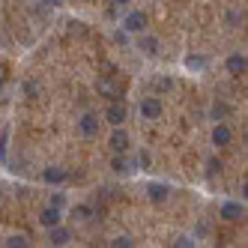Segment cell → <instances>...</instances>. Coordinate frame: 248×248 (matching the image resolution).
<instances>
[{
  "instance_id": "obj_26",
  "label": "cell",
  "mask_w": 248,
  "mask_h": 248,
  "mask_svg": "<svg viewBox=\"0 0 248 248\" xmlns=\"http://www.w3.org/2000/svg\"><path fill=\"white\" fill-rule=\"evenodd\" d=\"M135 162H138V170H147V168H150V162H153V158H150V153H147V150H140V153H138V158H135Z\"/></svg>"
},
{
  "instance_id": "obj_28",
  "label": "cell",
  "mask_w": 248,
  "mask_h": 248,
  "mask_svg": "<svg viewBox=\"0 0 248 248\" xmlns=\"http://www.w3.org/2000/svg\"><path fill=\"white\" fill-rule=\"evenodd\" d=\"M51 206H57V209H66V194H51Z\"/></svg>"
},
{
  "instance_id": "obj_8",
  "label": "cell",
  "mask_w": 248,
  "mask_h": 248,
  "mask_svg": "<svg viewBox=\"0 0 248 248\" xmlns=\"http://www.w3.org/2000/svg\"><path fill=\"white\" fill-rule=\"evenodd\" d=\"M111 170H114L117 176H129V173L138 170V162H135L129 153H114V155H111Z\"/></svg>"
},
{
  "instance_id": "obj_15",
  "label": "cell",
  "mask_w": 248,
  "mask_h": 248,
  "mask_svg": "<svg viewBox=\"0 0 248 248\" xmlns=\"http://www.w3.org/2000/svg\"><path fill=\"white\" fill-rule=\"evenodd\" d=\"M230 111H233V108H230L227 102L216 99V102L209 105V120H212V123H221V120H227V117H230Z\"/></svg>"
},
{
  "instance_id": "obj_27",
  "label": "cell",
  "mask_w": 248,
  "mask_h": 248,
  "mask_svg": "<svg viewBox=\"0 0 248 248\" xmlns=\"http://www.w3.org/2000/svg\"><path fill=\"white\" fill-rule=\"evenodd\" d=\"M6 144H9V129H3V132H0V162L6 158Z\"/></svg>"
},
{
  "instance_id": "obj_6",
  "label": "cell",
  "mask_w": 248,
  "mask_h": 248,
  "mask_svg": "<svg viewBox=\"0 0 248 248\" xmlns=\"http://www.w3.org/2000/svg\"><path fill=\"white\" fill-rule=\"evenodd\" d=\"M99 114H93V111H84L81 117H78V123H75V132L81 135V138H96L99 135Z\"/></svg>"
},
{
  "instance_id": "obj_31",
  "label": "cell",
  "mask_w": 248,
  "mask_h": 248,
  "mask_svg": "<svg viewBox=\"0 0 248 248\" xmlns=\"http://www.w3.org/2000/svg\"><path fill=\"white\" fill-rule=\"evenodd\" d=\"M111 3H114V6H129L132 0H111Z\"/></svg>"
},
{
  "instance_id": "obj_3",
  "label": "cell",
  "mask_w": 248,
  "mask_h": 248,
  "mask_svg": "<svg viewBox=\"0 0 248 248\" xmlns=\"http://www.w3.org/2000/svg\"><path fill=\"white\" fill-rule=\"evenodd\" d=\"M135 48L140 51L144 57H158L162 54V39L155 36V33H138V39H135Z\"/></svg>"
},
{
  "instance_id": "obj_11",
  "label": "cell",
  "mask_w": 248,
  "mask_h": 248,
  "mask_svg": "<svg viewBox=\"0 0 248 248\" xmlns=\"http://www.w3.org/2000/svg\"><path fill=\"white\" fill-rule=\"evenodd\" d=\"M42 183L45 186H66L69 183V170L66 168H57V165L54 168H45L42 170Z\"/></svg>"
},
{
  "instance_id": "obj_17",
  "label": "cell",
  "mask_w": 248,
  "mask_h": 248,
  "mask_svg": "<svg viewBox=\"0 0 248 248\" xmlns=\"http://www.w3.org/2000/svg\"><path fill=\"white\" fill-rule=\"evenodd\" d=\"M0 245L3 248H30V236L27 233H6Z\"/></svg>"
},
{
  "instance_id": "obj_1",
  "label": "cell",
  "mask_w": 248,
  "mask_h": 248,
  "mask_svg": "<svg viewBox=\"0 0 248 248\" xmlns=\"http://www.w3.org/2000/svg\"><path fill=\"white\" fill-rule=\"evenodd\" d=\"M138 111H140V117H144L147 123H155V120H162V114H165V102H162L158 93L144 96V99L138 102Z\"/></svg>"
},
{
  "instance_id": "obj_16",
  "label": "cell",
  "mask_w": 248,
  "mask_h": 248,
  "mask_svg": "<svg viewBox=\"0 0 248 248\" xmlns=\"http://www.w3.org/2000/svg\"><path fill=\"white\" fill-rule=\"evenodd\" d=\"M183 63H186V69H188V72H206L209 57H206V54H188Z\"/></svg>"
},
{
  "instance_id": "obj_19",
  "label": "cell",
  "mask_w": 248,
  "mask_h": 248,
  "mask_svg": "<svg viewBox=\"0 0 248 248\" xmlns=\"http://www.w3.org/2000/svg\"><path fill=\"white\" fill-rule=\"evenodd\" d=\"M93 216H96V209H93L90 203H75V206H72V218H75V221H90Z\"/></svg>"
},
{
  "instance_id": "obj_14",
  "label": "cell",
  "mask_w": 248,
  "mask_h": 248,
  "mask_svg": "<svg viewBox=\"0 0 248 248\" xmlns=\"http://www.w3.org/2000/svg\"><path fill=\"white\" fill-rule=\"evenodd\" d=\"M48 242L51 245H69V242H72V230H69V227H63V224H54V227H48Z\"/></svg>"
},
{
  "instance_id": "obj_24",
  "label": "cell",
  "mask_w": 248,
  "mask_h": 248,
  "mask_svg": "<svg viewBox=\"0 0 248 248\" xmlns=\"http://www.w3.org/2000/svg\"><path fill=\"white\" fill-rule=\"evenodd\" d=\"M206 173H209V176H216V173H221V158H216V155H209V158H206Z\"/></svg>"
},
{
  "instance_id": "obj_12",
  "label": "cell",
  "mask_w": 248,
  "mask_h": 248,
  "mask_svg": "<svg viewBox=\"0 0 248 248\" xmlns=\"http://www.w3.org/2000/svg\"><path fill=\"white\" fill-rule=\"evenodd\" d=\"M170 198V186L168 183H147V201L150 203H165Z\"/></svg>"
},
{
  "instance_id": "obj_13",
  "label": "cell",
  "mask_w": 248,
  "mask_h": 248,
  "mask_svg": "<svg viewBox=\"0 0 248 248\" xmlns=\"http://www.w3.org/2000/svg\"><path fill=\"white\" fill-rule=\"evenodd\" d=\"M54 224H63V209H57V206H45L42 212H39V227H54Z\"/></svg>"
},
{
  "instance_id": "obj_21",
  "label": "cell",
  "mask_w": 248,
  "mask_h": 248,
  "mask_svg": "<svg viewBox=\"0 0 248 248\" xmlns=\"http://www.w3.org/2000/svg\"><path fill=\"white\" fill-rule=\"evenodd\" d=\"M173 90V78L170 75H158L155 78V93H170Z\"/></svg>"
},
{
  "instance_id": "obj_30",
  "label": "cell",
  "mask_w": 248,
  "mask_h": 248,
  "mask_svg": "<svg viewBox=\"0 0 248 248\" xmlns=\"http://www.w3.org/2000/svg\"><path fill=\"white\" fill-rule=\"evenodd\" d=\"M42 6H51V9H57V6H63V0H42Z\"/></svg>"
},
{
  "instance_id": "obj_5",
  "label": "cell",
  "mask_w": 248,
  "mask_h": 248,
  "mask_svg": "<svg viewBox=\"0 0 248 248\" xmlns=\"http://www.w3.org/2000/svg\"><path fill=\"white\" fill-rule=\"evenodd\" d=\"M108 150L111 153H132V135L126 132V126H114L108 135Z\"/></svg>"
},
{
  "instance_id": "obj_23",
  "label": "cell",
  "mask_w": 248,
  "mask_h": 248,
  "mask_svg": "<svg viewBox=\"0 0 248 248\" xmlns=\"http://www.w3.org/2000/svg\"><path fill=\"white\" fill-rule=\"evenodd\" d=\"M108 245H111V248H135V239L126 236V233H120V236H114Z\"/></svg>"
},
{
  "instance_id": "obj_9",
  "label": "cell",
  "mask_w": 248,
  "mask_h": 248,
  "mask_svg": "<svg viewBox=\"0 0 248 248\" xmlns=\"http://www.w3.org/2000/svg\"><path fill=\"white\" fill-rule=\"evenodd\" d=\"M224 69H227V75L242 78V75L248 72V57H245V51H233V54H227Z\"/></svg>"
},
{
  "instance_id": "obj_2",
  "label": "cell",
  "mask_w": 248,
  "mask_h": 248,
  "mask_svg": "<svg viewBox=\"0 0 248 248\" xmlns=\"http://www.w3.org/2000/svg\"><path fill=\"white\" fill-rule=\"evenodd\" d=\"M147 24H150V18H147V12H144V9H132V12L123 15V21H120V27L126 30L129 36H138V33H144Z\"/></svg>"
},
{
  "instance_id": "obj_4",
  "label": "cell",
  "mask_w": 248,
  "mask_h": 248,
  "mask_svg": "<svg viewBox=\"0 0 248 248\" xmlns=\"http://www.w3.org/2000/svg\"><path fill=\"white\" fill-rule=\"evenodd\" d=\"M126 120H129L126 102H123V99H111V105L105 108V123L114 129V126H126Z\"/></svg>"
},
{
  "instance_id": "obj_22",
  "label": "cell",
  "mask_w": 248,
  "mask_h": 248,
  "mask_svg": "<svg viewBox=\"0 0 248 248\" xmlns=\"http://www.w3.org/2000/svg\"><path fill=\"white\" fill-rule=\"evenodd\" d=\"M170 245H173V248H194V245H198V239H194L191 233H183V236H176Z\"/></svg>"
},
{
  "instance_id": "obj_10",
  "label": "cell",
  "mask_w": 248,
  "mask_h": 248,
  "mask_svg": "<svg viewBox=\"0 0 248 248\" xmlns=\"http://www.w3.org/2000/svg\"><path fill=\"white\" fill-rule=\"evenodd\" d=\"M209 140H212V147H230V140H233V129L227 126V120H221V123H216L212 126V135H209Z\"/></svg>"
},
{
  "instance_id": "obj_25",
  "label": "cell",
  "mask_w": 248,
  "mask_h": 248,
  "mask_svg": "<svg viewBox=\"0 0 248 248\" xmlns=\"http://www.w3.org/2000/svg\"><path fill=\"white\" fill-rule=\"evenodd\" d=\"M96 87H99V93H105V96H111V99H120V96H117V87H114L111 81H99Z\"/></svg>"
},
{
  "instance_id": "obj_7",
  "label": "cell",
  "mask_w": 248,
  "mask_h": 248,
  "mask_svg": "<svg viewBox=\"0 0 248 248\" xmlns=\"http://www.w3.org/2000/svg\"><path fill=\"white\" fill-rule=\"evenodd\" d=\"M218 218H224V221H230V224L242 221V218H245V201H224V203L218 206Z\"/></svg>"
},
{
  "instance_id": "obj_18",
  "label": "cell",
  "mask_w": 248,
  "mask_h": 248,
  "mask_svg": "<svg viewBox=\"0 0 248 248\" xmlns=\"http://www.w3.org/2000/svg\"><path fill=\"white\" fill-rule=\"evenodd\" d=\"M39 93H42V84H39L36 78L21 81V96H24V99H39Z\"/></svg>"
},
{
  "instance_id": "obj_20",
  "label": "cell",
  "mask_w": 248,
  "mask_h": 248,
  "mask_svg": "<svg viewBox=\"0 0 248 248\" xmlns=\"http://www.w3.org/2000/svg\"><path fill=\"white\" fill-rule=\"evenodd\" d=\"M209 233H212V224L206 221V218H201L198 224H194V230H191V236L198 239V242H203V239H209Z\"/></svg>"
},
{
  "instance_id": "obj_32",
  "label": "cell",
  "mask_w": 248,
  "mask_h": 248,
  "mask_svg": "<svg viewBox=\"0 0 248 248\" xmlns=\"http://www.w3.org/2000/svg\"><path fill=\"white\" fill-rule=\"evenodd\" d=\"M0 203H3V186H0Z\"/></svg>"
},
{
  "instance_id": "obj_29",
  "label": "cell",
  "mask_w": 248,
  "mask_h": 248,
  "mask_svg": "<svg viewBox=\"0 0 248 248\" xmlns=\"http://www.w3.org/2000/svg\"><path fill=\"white\" fill-rule=\"evenodd\" d=\"M242 18H245L242 12H227V24H230V27H236V24H239Z\"/></svg>"
}]
</instances>
